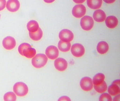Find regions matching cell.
I'll return each instance as SVG.
<instances>
[{"label":"cell","instance_id":"6da1fadb","mask_svg":"<svg viewBox=\"0 0 120 101\" xmlns=\"http://www.w3.org/2000/svg\"><path fill=\"white\" fill-rule=\"evenodd\" d=\"M19 50L20 54L27 58H33L36 54V50L28 43H23L21 44Z\"/></svg>","mask_w":120,"mask_h":101},{"label":"cell","instance_id":"7a4b0ae2","mask_svg":"<svg viewBox=\"0 0 120 101\" xmlns=\"http://www.w3.org/2000/svg\"><path fill=\"white\" fill-rule=\"evenodd\" d=\"M48 62V58L43 54H38L32 59V65L37 69H40L45 66Z\"/></svg>","mask_w":120,"mask_h":101},{"label":"cell","instance_id":"3957f363","mask_svg":"<svg viewBox=\"0 0 120 101\" xmlns=\"http://www.w3.org/2000/svg\"><path fill=\"white\" fill-rule=\"evenodd\" d=\"M13 90L15 94L19 97H24L29 92L27 85L22 82L15 83L13 86Z\"/></svg>","mask_w":120,"mask_h":101},{"label":"cell","instance_id":"277c9868","mask_svg":"<svg viewBox=\"0 0 120 101\" xmlns=\"http://www.w3.org/2000/svg\"><path fill=\"white\" fill-rule=\"evenodd\" d=\"M94 21L93 18L90 16H86L82 18L80 20V25L84 31H89L94 27Z\"/></svg>","mask_w":120,"mask_h":101},{"label":"cell","instance_id":"5b68a950","mask_svg":"<svg viewBox=\"0 0 120 101\" xmlns=\"http://www.w3.org/2000/svg\"><path fill=\"white\" fill-rule=\"evenodd\" d=\"M61 41L65 42H70L73 40L74 35L73 32L68 29H64L61 31L59 34Z\"/></svg>","mask_w":120,"mask_h":101},{"label":"cell","instance_id":"8992f818","mask_svg":"<svg viewBox=\"0 0 120 101\" xmlns=\"http://www.w3.org/2000/svg\"><path fill=\"white\" fill-rule=\"evenodd\" d=\"M86 12V9L83 5H76L73 8L72 14L76 18H79L84 16Z\"/></svg>","mask_w":120,"mask_h":101},{"label":"cell","instance_id":"52a82bcc","mask_svg":"<svg viewBox=\"0 0 120 101\" xmlns=\"http://www.w3.org/2000/svg\"><path fill=\"white\" fill-rule=\"evenodd\" d=\"M71 52L72 54L75 57H80L84 54L85 49L82 44H75L72 46Z\"/></svg>","mask_w":120,"mask_h":101},{"label":"cell","instance_id":"ba28073f","mask_svg":"<svg viewBox=\"0 0 120 101\" xmlns=\"http://www.w3.org/2000/svg\"><path fill=\"white\" fill-rule=\"evenodd\" d=\"M80 86L83 91H90L93 89V81L90 78L84 77L80 81Z\"/></svg>","mask_w":120,"mask_h":101},{"label":"cell","instance_id":"9c48e42d","mask_svg":"<svg viewBox=\"0 0 120 101\" xmlns=\"http://www.w3.org/2000/svg\"><path fill=\"white\" fill-rule=\"evenodd\" d=\"M16 40L11 36H7L2 41L3 46L7 50H11L16 46Z\"/></svg>","mask_w":120,"mask_h":101},{"label":"cell","instance_id":"30bf717a","mask_svg":"<svg viewBox=\"0 0 120 101\" xmlns=\"http://www.w3.org/2000/svg\"><path fill=\"white\" fill-rule=\"evenodd\" d=\"M45 54L48 58L51 60H55L59 56L58 48L54 46L51 45L47 48L45 50Z\"/></svg>","mask_w":120,"mask_h":101},{"label":"cell","instance_id":"8fae6325","mask_svg":"<svg viewBox=\"0 0 120 101\" xmlns=\"http://www.w3.org/2000/svg\"><path fill=\"white\" fill-rule=\"evenodd\" d=\"M55 67L57 70L60 71H63L67 69L68 67V62L64 58H57L54 62Z\"/></svg>","mask_w":120,"mask_h":101},{"label":"cell","instance_id":"7c38bea8","mask_svg":"<svg viewBox=\"0 0 120 101\" xmlns=\"http://www.w3.org/2000/svg\"><path fill=\"white\" fill-rule=\"evenodd\" d=\"M20 7V3L18 0H8L7 3V8L12 12H16Z\"/></svg>","mask_w":120,"mask_h":101},{"label":"cell","instance_id":"4fadbf2b","mask_svg":"<svg viewBox=\"0 0 120 101\" xmlns=\"http://www.w3.org/2000/svg\"><path fill=\"white\" fill-rule=\"evenodd\" d=\"M119 85L120 80L114 81L109 87L108 91L109 94L112 96H115L120 93V88L119 86Z\"/></svg>","mask_w":120,"mask_h":101},{"label":"cell","instance_id":"5bb4252c","mask_svg":"<svg viewBox=\"0 0 120 101\" xmlns=\"http://www.w3.org/2000/svg\"><path fill=\"white\" fill-rule=\"evenodd\" d=\"M105 23L108 28L113 29L118 25V21L117 18L114 16H109L105 19Z\"/></svg>","mask_w":120,"mask_h":101},{"label":"cell","instance_id":"9a60e30c","mask_svg":"<svg viewBox=\"0 0 120 101\" xmlns=\"http://www.w3.org/2000/svg\"><path fill=\"white\" fill-rule=\"evenodd\" d=\"M93 18L95 21L101 23L104 21L106 18V15L103 11L101 9H98L94 12Z\"/></svg>","mask_w":120,"mask_h":101},{"label":"cell","instance_id":"2e32d148","mask_svg":"<svg viewBox=\"0 0 120 101\" xmlns=\"http://www.w3.org/2000/svg\"><path fill=\"white\" fill-rule=\"evenodd\" d=\"M97 49L98 52L100 54H105L108 51L109 46L107 42L102 41L98 43Z\"/></svg>","mask_w":120,"mask_h":101},{"label":"cell","instance_id":"e0dca14e","mask_svg":"<svg viewBox=\"0 0 120 101\" xmlns=\"http://www.w3.org/2000/svg\"><path fill=\"white\" fill-rule=\"evenodd\" d=\"M87 4L90 8L98 9L100 8L102 4V0H87Z\"/></svg>","mask_w":120,"mask_h":101},{"label":"cell","instance_id":"ac0fdd59","mask_svg":"<svg viewBox=\"0 0 120 101\" xmlns=\"http://www.w3.org/2000/svg\"><path fill=\"white\" fill-rule=\"evenodd\" d=\"M39 25L38 23L36 21L32 20L27 23V28L30 32H35L39 28Z\"/></svg>","mask_w":120,"mask_h":101},{"label":"cell","instance_id":"d6986e66","mask_svg":"<svg viewBox=\"0 0 120 101\" xmlns=\"http://www.w3.org/2000/svg\"><path fill=\"white\" fill-rule=\"evenodd\" d=\"M29 36L32 40L38 41L40 40L43 37V32L42 30L39 27L38 30L35 32L29 33Z\"/></svg>","mask_w":120,"mask_h":101},{"label":"cell","instance_id":"ffe728a7","mask_svg":"<svg viewBox=\"0 0 120 101\" xmlns=\"http://www.w3.org/2000/svg\"><path fill=\"white\" fill-rule=\"evenodd\" d=\"M59 49L62 52H66L69 51L71 48V44L70 42H65L59 41L58 43Z\"/></svg>","mask_w":120,"mask_h":101},{"label":"cell","instance_id":"44dd1931","mask_svg":"<svg viewBox=\"0 0 120 101\" xmlns=\"http://www.w3.org/2000/svg\"><path fill=\"white\" fill-rule=\"evenodd\" d=\"M105 79V76L102 73H99L96 74L94 77L93 83L94 85H98L102 83Z\"/></svg>","mask_w":120,"mask_h":101},{"label":"cell","instance_id":"7402d4cb","mask_svg":"<svg viewBox=\"0 0 120 101\" xmlns=\"http://www.w3.org/2000/svg\"><path fill=\"white\" fill-rule=\"evenodd\" d=\"M94 87L96 92L100 93L105 92L108 88L107 84L105 81L98 85H94Z\"/></svg>","mask_w":120,"mask_h":101},{"label":"cell","instance_id":"603a6c76","mask_svg":"<svg viewBox=\"0 0 120 101\" xmlns=\"http://www.w3.org/2000/svg\"><path fill=\"white\" fill-rule=\"evenodd\" d=\"M4 100L5 101H15L16 100V96L13 92H9L4 96Z\"/></svg>","mask_w":120,"mask_h":101},{"label":"cell","instance_id":"cb8c5ba5","mask_svg":"<svg viewBox=\"0 0 120 101\" xmlns=\"http://www.w3.org/2000/svg\"><path fill=\"white\" fill-rule=\"evenodd\" d=\"M99 101H112V99L111 96L107 93H104L101 95L99 98Z\"/></svg>","mask_w":120,"mask_h":101},{"label":"cell","instance_id":"d4e9b609","mask_svg":"<svg viewBox=\"0 0 120 101\" xmlns=\"http://www.w3.org/2000/svg\"><path fill=\"white\" fill-rule=\"evenodd\" d=\"M6 0H0V11L3 10L6 7Z\"/></svg>","mask_w":120,"mask_h":101},{"label":"cell","instance_id":"484cf974","mask_svg":"<svg viewBox=\"0 0 120 101\" xmlns=\"http://www.w3.org/2000/svg\"><path fill=\"white\" fill-rule=\"evenodd\" d=\"M58 101H71V100L68 97L64 96L60 97L58 100Z\"/></svg>","mask_w":120,"mask_h":101},{"label":"cell","instance_id":"4316f807","mask_svg":"<svg viewBox=\"0 0 120 101\" xmlns=\"http://www.w3.org/2000/svg\"><path fill=\"white\" fill-rule=\"evenodd\" d=\"M73 1L77 4H81L84 2L86 0H73Z\"/></svg>","mask_w":120,"mask_h":101},{"label":"cell","instance_id":"83f0119b","mask_svg":"<svg viewBox=\"0 0 120 101\" xmlns=\"http://www.w3.org/2000/svg\"><path fill=\"white\" fill-rule=\"evenodd\" d=\"M105 3L108 4H112L116 0H103Z\"/></svg>","mask_w":120,"mask_h":101},{"label":"cell","instance_id":"f1b7e54d","mask_svg":"<svg viewBox=\"0 0 120 101\" xmlns=\"http://www.w3.org/2000/svg\"><path fill=\"white\" fill-rule=\"evenodd\" d=\"M55 0H44V1L46 3H51L54 2Z\"/></svg>","mask_w":120,"mask_h":101},{"label":"cell","instance_id":"f546056e","mask_svg":"<svg viewBox=\"0 0 120 101\" xmlns=\"http://www.w3.org/2000/svg\"><path fill=\"white\" fill-rule=\"evenodd\" d=\"M119 97H120V95H119L117 96L116 97H115L113 100H114V101H118L119 99Z\"/></svg>","mask_w":120,"mask_h":101}]
</instances>
